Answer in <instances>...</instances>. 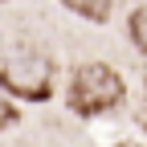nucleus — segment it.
I'll return each instance as SVG.
<instances>
[{"instance_id":"f257e3e1","label":"nucleus","mask_w":147,"mask_h":147,"mask_svg":"<svg viewBox=\"0 0 147 147\" xmlns=\"http://www.w3.org/2000/svg\"><path fill=\"white\" fill-rule=\"evenodd\" d=\"M0 86L16 98L45 102L53 94V65L33 45H4L0 49Z\"/></svg>"},{"instance_id":"f03ea898","label":"nucleus","mask_w":147,"mask_h":147,"mask_svg":"<svg viewBox=\"0 0 147 147\" xmlns=\"http://www.w3.org/2000/svg\"><path fill=\"white\" fill-rule=\"evenodd\" d=\"M127 94L123 86V74L115 65H102V61H90V65H78L69 78V106L78 115H102V110L119 106Z\"/></svg>"},{"instance_id":"7ed1b4c3","label":"nucleus","mask_w":147,"mask_h":147,"mask_svg":"<svg viewBox=\"0 0 147 147\" xmlns=\"http://www.w3.org/2000/svg\"><path fill=\"white\" fill-rule=\"evenodd\" d=\"M69 8H78L82 16H90V21H106L110 16V8L119 4V0H65Z\"/></svg>"},{"instance_id":"20e7f679","label":"nucleus","mask_w":147,"mask_h":147,"mask_svg":"<svg viewBox=\"0 0 147 147\" xmlns=\"http://www.w3.org/2000/svg\"><path fill=\"white\" fill-rule=\"evenodd\" d=\"M131 41H135V49L139 53H147V8H139V12H131Z\"/></svg>"},{"instance_id":"39448f33","label":"nucleus","mask_w":147,"mask_h":147,"mask_svg":"<svg viewBox=\"0 0 147 147\" xmlns=\"http://www.w3.org/2000/svg\"><path fill=\"white\" fill-rule=\"evenodd\" d=\"M8 123H16V110H12V102H8V98H0V131H4Z\"/></svg>"},{"instance_id":"423d86ee","label":"nucleus","mask_w":147,"mask_h":147,"mask_svg":"<svg viewBox=\"0 0 147 147\" xmlns=\"http://www.w3.org/2000/svg\"><path fill=\"white\" fill-rule=\"evenodd\" d=\"M119 147H135V143H119Z\"/></svg>"}]
</instances>
